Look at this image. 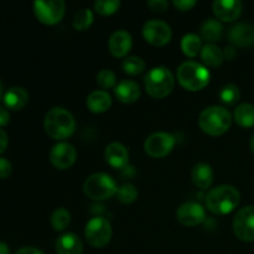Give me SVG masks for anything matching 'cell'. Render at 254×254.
<instances>
[{
	"mask_svg": "<svg viewBox=\"0 0 254 254\" xmlns=\"http://www.w3.org/2000/svg\"><path fill=\"white\" fill-rule=\"evenodd\" d=\"M232 124V116L221 106H211L203 109L198 117V126L206 134L218 136L225 134Z\"/></svg>",
	"mask_w": 254,
	"mask_h": 254,
	"instance_id": "3957f363",
	"label": "cell"
},
{
	"mask_svg": "<svg viewBox=\"0 0 254 254\" xmlns=\"http://www.w3.org/2000/svg\"><path fill=\"white\" fill-rule=\"evenodd\" d=\"M116 74L111 69H102L98 74H97V83L104 89L112 88L116 86Z\"/></svg>",
	"mask_w": 254,
	"mask_h": 254,
	"instance_id": "d6a6232c",
	"label": "cell"
},
{
	"mask_svg": "<svg viewBox=\"0 0 254 254\" xmlns=\"http://www.w3.org/2000/svg\"><path fill=\"white\" fill-rule=\"evenodd\" d=\"M104 156H106L107 163L114 169H124L128 165L129 151L121 143L108 144L104 151Z\"/></svg>",
	"mask_w": 254,
	"mask_h": 254,
	"instance_id": "e0dca14e",
	"label": "cell"
},
{
	"mask_svg": "<svg viewBox=\"0 0 254 254\" xmlns=\"http://www.w3.org/2000/svg\"><path fill=\"white\" fill-rule=\"evenodd\" d=\"M114 94L122 103H134L140 97V87L136 82L123 79L114 87Z\"/></svg>",
	"mask_w": 254,
	"mask_h": 254,
	"instance_id": "d6986e66",
	"label": "cell"
},
{
	"mask_svg": "<svg viewBox=\"0 0 254 254\" xmlns=\"http://www.w3.org/2000/svg\"><path fill=\"white\" fill-rule=\"evenodd\" d=\"M176 218L181 225L193 227L206 220V211L200 203L189 201V202L179 206L178 211H176Z\"/></svg>",
	"mask_w": 254,
	"mask_h": 254,
	"instance_id": "4fadbf2b",
	"label": "cell"
},
{
	"mask_svg": "<svg viewBox=\"0 0 254 254\" xmlns=\"http://www.w3.org/2000/svg\"><path fill=\"white\" fill-rule=\"evenodd\" d=\"M210 71L196 61H185L178 68V81L188 91H201L210 82Z\"/></svg>",
	"mask_w": 254,
	"mask_h": 254,
	"instance_id": "277c9868",
	"label": "cell"
},
{
	"mask_svg": "<svg viewBox=\"0 0 254 254\" xmlns=\"http://www.w3.org/2000/svg\"><path fill=\"white\" fill-rule=\"evenodd\" d=\"M4 103L5 107L12 111H19L24 108L29 102V93L25 88L19 86L11 87L7 89L4 94Z\"/></svg>",
	"mask_w": 254,
	"mask_h": 254,
	"instance_id": "ffe728a7",
	"label": "cell"
},
{
	"mask_svg": "<svg viewBox=\"0 0 254 254\" xmlns=\"http://www.w3.org/2000/svg\"><path fill=\"white\" fill-rule=\"evenodd\" d=\"M201 37L196 34H186L181 39V50L189 57H195L201 51Z\"/></svg>",
	"mask_w": 254,
	"mask_h": 254,
	"instance_id": "484cf974",
	"label": "cell"
},
{
	"mask_svg": "<svg viewBox=\"0 0 254 254\" xmlns=\"http://www.w3.org/2000/svg\"><path fill=\"white\" fill-rule=\"evenodd\" d=\"M86 240L92 247L102 248L109 243L112 238V226L108 220L96 216L87 222L84 230Z\"/></svg>",
	"mask_w": 254,
	"mask_h": 254,
	"instance_id": "52a82bcc",
	"label": "cell"
},
{
	"mask_svg": "<svg viewBox=\"0 0 254 254\" xmlns=\"http://www.w3.org/2000/svg\"><path fill=\"white\" fill-rule=\"evenodd\" d=\"M71 223V213L64 207L55 210L51 215V226L55 231H64Z\"/></svg>",
	"mask_w": 254,
	"mask_h": 254,
	"instance_id": "4316f807",
	"label": "cell"
},
{
	"mask_svg": "<svg viewBox=\"0 0 254 254\" xmlns=\"http://www.w3.org/2000/svg\"><path fill=\"white\" fill-rule=\"evenodd\" d=\"M236 123L243 128H251L254 126V106L251 103H241L233 113Z\"/></svg>",
	"mask_w": 254,
	"mask_h": 254,
	"instance_id": "cb8c5ba5",
	"label": "cell"
},
{
	"mask_svg": "<svg viewBox=\"0 0 254 254\" xmlns=\"http://www.w3.org/2000/svg\"><path fill=\"white\" fill-rule=\"evenodd\" d=\"M122 68L126 73L136 76L144 72L145 69V62L139 56H128L122 61Z\"/></svg>",
	"mask_w": 254,
	"mask_h": 254,
	"instance_id": "83f0119b",
	"label": "cell"
},
{
	"mask_svg": "<svg viewBox=\"0 0 254 254\" xmlns=\"http://www.w3.org/2000/svg\"><path fill=\"white\" fill-rule=\"evenodd\" d=\"M12 164L6 158L0 156V179H6L11 175Z\"/></svg>",
	"mask_w": 254,
	"mask_h": 254,
	"instance_id": "836d02e7",
	"label": "cell"
},
{
	"mask_svg": "<svg viewBox=\"0 0 254 254\" xmlns=\"http://www.w3.org/2000/svg\"><path fill=\"white\" fill-rule=\"evenodd\" d=\"M175 136L165 131H158L148 136L144 143V149L151 158H164L175 146Z\"/></svg>",
	"mask_w": 254,
	"mask_h": 254,
	"instance_id": "30bf717a",
	"label": "cell"
},
{
	"mask_svg": "<svg viewBox=\"0 0 254 254\" xmlns=\"http://www.w3.org/2000/svg\"><path fill=\"white\" fill-rule=\"evenodd\" d=\"M10 122V113L6 109V107L0 106V127L6 126Z\"/></svg>",
	"mask_w": 254,
	"mask_h": 254,
	"instance_id": "8d00e7d4",
	"label": "cell"
},
{
	"mask_svg": "<svg viewBox=\"0 0 254 254\" xmlns=\"http://www.w3.org/2000/svg\"><path fill=\"white\" fill-rule=\"evenodd\" d=\"M4 86H2V82L1 79H0V101H1L2 98H4Z\"/></svg>",
	"mask_w": 254,
	"mask_h": 254,
	"instance_id": "b9f144b4",
	"label": "cell"
},
{
	"mask_svg": "<svg viewBox=\"0 0 254 254\" xmlns=\"http://www.w3.org/2000/svg\"><path fill=\"white\" fill-rule=\"evenodd\" d=\"M55 248L57 254H82L83 243L74 233H64L57 238Z\"/></svg>",
	"mask_w": 254,
	"mask_h": 254,
	"instance_id": "ac0fdd59",
	"label": "cell"
},
{
	"mask_svg": "<svg viewBox=\"0 0 254 254\" xmlns=\"http://www.w3.org/2000/svg\"><path fill=\"white\" fill-rule=\"evenodd\" d=\"M240 191L232 185H220L211 189L206 196V207L216 215H227L240 205Z\"/></svg>",
	"mask_w": 254,
	"mask_h": 254,
	"instance_id": "7a4b0ae2",
	"label": "cell"
},
{
	"mask_svg": "<svg viewBox=\"0 0 254 254\" xmlns=\"http://www.w3.org/2000/svg\"><path fill=\"white\" fill-rule=\"evenodd\" d=\"M138 189L133 185V184H123L119 186L118 191H117V198L121 201L122 203H131L138 198Z\"/></svg>",
	"mask_w": 254,
	"mask_h": 254,
	"instance_id": "f546056e",
	"label": "cell"
},
{
	"mask_svg": "<svg viewBox=\"0 0 254 254\" xmlns=\"http://www.w3.org/2000/svg\"><path fill=\"white\" fill-rule=\"evenodd\" d=\"M77 159V150L72 144L61 141L52 146L50 150V161L52 165L57 169H68L76 163Z\"/></svg>",
	"mask_w": 254,
	"mask_h": 254,
	"instance_id": "7c38bea8",
	"label": "cell"
},
{
	"mask_svg": "<svg viewBox=\"0 0 254 254\" xmlns=\"http://www.w3.org/2000/svg\"><path fill=\"white\" fill-rule=\"evenodd\" d=\"M66 5L62 0H36L34 2V12L40 22L55 25L62 20Z\"/></svg>",
	"mask_w": 254,
	"mask_h": 254,
	"instance_id": "ba28073f",
	"label": "cell"
},
{
	"mask_svg": "<svg viewBox=\"0 0 254 254\" xmlns=\"http://www.w3.org/2000/svg\"><path fill=\"white\" fill-rule=\"evenodd\" d=\"M111 104L112 98L106 91H93L87 97V107L93 113H103L108 111Z\"/></svg>",
	"mask_w": 254,
	"mask_h": 254,
	"instance_id": "7402d4cb",
	"label": "cell"
},
{
	"mask_svg": "<svg viewBox=\"0 0 254 254\" xmlns=\"http://www.w3.org/2000/svg\"><path fill=\"white\" fill-rule=\"evenodd\" d=\"M0 254H10L9 246L5 242H0Z\"/></svg>",
	"mask_w": 254,
	"mask_h": 254,
	"instance_id": "60d3db41",
	"label": "cell"
},
{
	"mask_svg": "<svg viewBox=\"0 0 254 254\" xmlns=\"http://www.w3.org/2000/svg\"><path fill=\"white\" fill-rule=\"evenodd\" d=\"M201 59L203 60L207 66L210 67H220L222 64L225 56L223 51L215 44H206L201 49Z\"/></svg>",
	"mask_w": 254,
	"mask_h": 254,
	"instance_id": "603a6c76",
	"label": "cell"
},
{
	"mask_svg": "<svg viewBox=\"0 0 254 254\" xmlns=\"http://www.w3.org/2000/svg\"><path fill=\"white\" fill-rule=\"evenodd\" d=\"M148 6L150 7L153 11L163 12L168 9L169 2L166 1V0H150V1H148Z\"/></svg>",
	"mask_w": 254,
	"mask_h": 254,
	"instance_id": "e575fe53",
	"label": "cell"
},
{
	"mask_svg": "<svg viewBox=\"0 0 254 254\" xmlns=\"http://www.w3.org/2000/svg\"><path fill=\"white\" fill-rule=\"evenodd\" d=\"M15 254H44L39 248L35 247H22Z\"/></svg>",
	"mask_w": 254,
	"mask_h": 254,
	"instance_id": "f35d334b",
	"label": "cell"
},
{
	"mask_svg": "<svg viewBox=\"0 0 254 254\" xmlns=\"http://www.w3.org/2000/svg\"><path fill=\"white\" fill-rule=\"evenodd\" d=\"M133 46L131 35L126 30H117L108 40L109 51L116 57H124Z\"/></svg>",
	"mask_w": 254,
	"mask_h": 254,
	"instance_id": "2e32d148",
	"label": "cell"
},
{
	"mask_svg": "<svg viewBox=\"0 0 254 254\" xmlns=\"http://www.w3.org/2000/svg\"><path fill=\"white\" fill-rule=\"evenodd\" d=\"M228 40L232 45L240 47L254 45V26L247 22H238L228 30Z\"/></svg>",
	"mask_w": 254,
	"mask_h": 254,
	"instance_id": "5bb4252c",
	"label": "cell"
},
{
	"mask_svg": "<svg viewBox=\"0 0 254 254\" xmlns=\"http://www.w3.org/2000/svg\"><path fill=\"white\" fill-rule=\"evenodd\" d=\"M44 128L50 138L55 140H64L76 130V121L68 109L54 107L45 116Z\"/></svg>",
	"mask_w": 254,
	"mask_h": 254,
	"instance_id": "6da1fadb",
	"label": "cell"
},
{
	"mask_svg": "<svg viewBox=\"0 0 254 254\" xmlns=\"http://www.w3.org/2000/svg\"><path fill=\"white\" fill-rule=\"evenodd\" d=\"M197 4L196 0H174V5L178 7L181 11H188V10L192 9L195 5Z\"/></svg>",
	"mask_w": 254,
	"mask_h": 254,
	"instance_id": "d590c367",
	"label": "cell"
},
{
	"mask_svg": "<svg viewBox=\"0 0 254 254\" xmlns=\"http://www.w3.org/2000/svg\"><path fill=\"white\" fill-rule=\"evenodd\" d=\"M250 145H251V150H252L253 153H254V133H253L252 138H251V143H250Z\"/></svg>",
	"mask_w": 254,
	"mask_h": 254,
	"instance_id": "7bdbcfd3",
	"label": "cell"
},
{
	"mask_svg": "<svg viewBox=\"0 0 254 254\" xmlns=\"http://www.w3.org/2000/svg\"><path fill=\"white\" fill-rule=\"evenodd\" d=\"M7 144H9V136L6 131L0 128V154L4 153L5 149L7 148Z\"/></svg>",
	"mask_w": 254,
	"mask_h": 254,
	"instance_id": "74e56055",
	"label": "cell"
},
{
	"mask_svg": "<svg viewBox=\"0 0 254 254\" xmlns=\"http://www.w3.org/2000/svg\"><path fill=\"white\" fill-rule=\"evenodd\" d=\"M213 176L215 174H213L212 168L207 163H197L193 166L192 173H191L193 184L200 189L210 188L213 181Z\"/></svg>",
	"mask_w": 254,
	"mask_h": 254,
	"instance_id": "44dd1931",
	"label": "cell"
},
{
	"mask_svg": "<svg viewBox=\"0 0 254 254\" xmlns=\"http://www.w3.org/2000/svg\"><path fill=\"white\" fill-rule=\"evenodd\" d=\"M143 35L144 39L149 44L154 45V46H164L171 40L173 31H171V27L168 22L163 21V20L153 19L145 22L143 27Z\"/></svg>",
	"mask_w": 254,
	"mask_h": 254,
	"instance_id": "8fae6325",
	"label": "cell"
},
{
	"mask_svg": "<svg viewBox=\"0 0 254 254\" xmlns=\"http://www.w3.org/2000/svg\"><path fill=\"white\" fill-rule=\"evenodd\" d=\"M223 56H225L227 60H233V59H235V56H236L235 47H232V46L226 47L225 51H223Z\"/></svg>",
	"mask_w": 254,
	"mask_h": 254,
	"instance_id": "ab89813d",
	"label": "cell"
},
{
	"mask_svg": "<svg viewBox=\"0 0 254 254\" xmlns=\"http://www.w3.org/2000/svg\"><path fill=\"white\" fill-rule=\"evenodd\" d=\"M223 32V26L218 20L208 19L201 26V37L208 42L213 44L215 41L221 39Z\"/></svg>",
	"mask_w": 254,
	"mask_h": 254,
	"instance_id": "d4e9b609",
	"label": "cell"
},
{
	"mask_svg": "<svg viewBox=\"0 0 254 254\" xmlns=\"http://www.w3.org/2000/svg\"><path fill=\"white\" fill-rule=\"evenodd\" d=\"M145 89L154 98H164L171 93L175 84L173 73L169 68L163 66L154 67L145 76Z\"/></svg>",
	"mask_w": 254,
	"mask_h": 254,
	"instance_id": "8992f818",
	"label": "cell"
},
{
	"mask_svg": "<svg viewBox=\"0 0 254 254\" xmlns=\"http://www.w3.org/2000/svg\"><path fill=\"white\" fill-rule=\"evenodd\" d=\"M83 190L87 197L94 201H103L117 195L118 186L111 175L106 173H96L86 179Z\"/></svg>",
	"mask_w": 254,
	"mask_h": 254,
	"instance_id": "5b68a950",
	"label": "cell"
},
{
	"mask_svg": "<svg viewBox=\"0 0 254 254\" xmlns=\"http://www.w3.org/2000/svg\"><path fill=\"white\" fill-rule=\"evenodd\" d=\"M218 97H220L222 103L228 104V106L235 104L241 97L240 88H238L236 84H232V83L225 84V86L220 89V92H218Z\"/></svg>",
	"mask_w": 254,
	"mask_h": 254,
	"instance_id": "f1b7e54d",
	"label": "cell"
},
{
	"mask_svg": "<svg viewBox=\"0 0 254 254\" xmlns=\"http://www.w3.org/2000/svg\"><path fill=\"white\" fill-rule=\"evenodd\" d=\"M121 6L119 0H97L94 2V9L101 15H112Z\"/></svg>",
	"mask_w": 254,
	"mask_h": 254,
	"instance_id": "1f68e13d",
	"label": "cell"
},
{
	"mask_svg": "<svg viewBox=\"0 0 254 254\" xmlns=\"http://www.w3.org/2000/svg\"><path fill=\"white\" fill-rule=\"evenodd\" d=\"M213 14L222 21H235L242 12V2L238 0H216L212 5Z\"/></svg>",
	"mask_w": 254,
	"mask_h": 254,
	"instance_id": "9a60e30c",
	"label": "cell"
},
{
	"mask_svg": "<svg viewBox=\"0 0 254 254\" xmlns=\"http://www.w3.org/2000/svg\"><path fill=\"white\" fill-rule=\"evenodd\" d=\"M93 12L89 9H81L73 17V27L78 31L88 29L93 22Z\"/></svg>",
	"mask_w": 254,
	"mask_h": 254,
	"instance_id": "4dcf8cb0",
	"label": "cell"
},
{
	"mask_svg": "<svg viewBox=\"0 0 254 254\" xmlns=\"http://www.w3.org/2000/svg\"><path fill=\"white\" fill-rule=\"evenodd\" d=\"M233 232L243 242L254 241V206H246L233 218Z\"/></svg>",
	"mask_w": 254,
	"mask_h": 254,
	"instance_id": "9c48e42d",
	"label": "cell"
}]
</instances>
